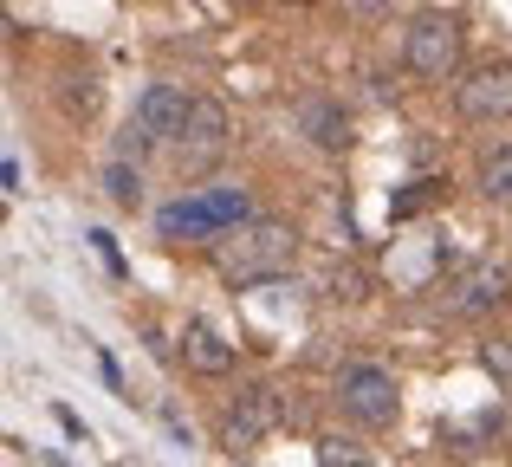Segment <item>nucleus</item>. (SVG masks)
Listing matches in <instances>:
<instances>
[{
  "label": "nucleus",
  "instance_id": "f257e3e1",
  "mask_svg": "<svg viewBox=\"0 0 512 467\" xmlns=\"http://www.w3.org/2000/svg\"><path fill=\"white\" fill-rule=\"evenodd\" d=\"M292 253H299V234L286 228V221H240L234 234L214 240V273L227 279V286H260V279L286 273Z\"/></svg>",
  "mask_w": 512,
  "mask_h": 467
},
{
  "label": "nucleus",
  "instance_id": "f03ea898",
  "mask_svg": "<svg viewBox=\"0 0 512 467\" xmlns=\"http://www.w3.org/2000/svg\"><path fill=\"white\" fill-rule=\"evenodd\" d=\"M240 221H253V195L240 182H221V189H195L182 202L156 208V234L163 240H221L234 234Z\"/></svg>",
  "mask_w": 512,
  "mask_h": 467
},
{
  "label": "nucleus",
  "instance_id": "7ed1b4c3",
  "mask_svg": "<svg viewBox=\"0 0 512 467\" xmlns=\"http://www.w3.org/2000/svg\"><path fill=\"white\" fill-rule=\"evenodd\" d=\"M402 65H409L415 78H428V85H441V78H454V65H461V20L454 13H415L409 33H402Z\"/></svg>",
  "mask_w": 512,
  "mask_h": 467
},
{
  "label": "nucleus",
  "instance_id": "20e7f679",
  "mask_svg": "<svg viewBox=\"0 0 512 467\" xmlns=\"http://www.w3.org/2000/svg\"><path fill=\"white\" fill-rule=\"evenodd\" d=\"M338 409H344L350 422H363V429H389V422H396V409H402L396 377H389L383 364H350V370H338Z\"/></svg>",
  "mask_w": 512,
  "mask_h": 467
},
{
  "label": "nucleus",
  "instance_id": "39448f33",
  "mask_svg": "<svg viewBox=\"0 0 512 467\" xmlns=\"http://www.w3.org/2000/svg\"><path fill=\"white\" fill-rule=\"evenodd\" d=\"M221 150H227V104L195 98V117H188L182 143H175V169H182V176H208V169L221 163Z\"/></svg>",
  "mask_w": 512,
  "mask_h": 467
},
{
  "label": "nucleus",
  "instance_id": "423d86ee",
  "mask_svg": "<svg viewBox=\"0 0 512 467\" xmlns=\"http://www.w3.org/2000/svg\"><path fill=\"white\" fill-rule=\"evenodd\" d=\"M279 429V396L266 390V383H253V390L234 396V409H227V455H247V448H260L266 435Z\"/></svg>",
  "mask_w": 512,
  "mask_h": 467
},
{
  "label": "nucleus",
  "instance_id": "0eeeda50",
  "mask_svg": "<svg viewBox=\"0 0 512 467\" xmlns=\"http://www.w3.org/2000/svg\"><path fill=\"white\" fill-rule=\"evenodd\" d=\"M188 117H195V98H188L182 85H143V98H137V130L150 143H182V130H188Z\"/></svg>",
  "mask_w": 512,
  "mask_h": 467
},
{
  "label": "nucleus",
  "instance_id": "6e6552de",
  "mask_svg": "<svg viewBox=\"0 0 512 467\" xmlns=\"http://www.w3.org/2000/svg\"><path fill=\"white\" fill-rule=\"evenodd\" d=\"M467 124H506L512 117V65H480L461 91H454Z\"/></svg>",
  "mask_w": 512,
  "mask_h": 467
},
{
  "label": "nucleus",
  "instance_id": "1a4fd4ad",
  "mask_svg": "<svg viewBox=\"0 0 512 467\" xmlns=\"http://www.w3.org/2000/svg\"><path fill=\"white\" fill-rule=\"evenodd\" d=\"M182 364L195 370V377H227V370H234V344L221 338V325L188 318L182 325Z\"/></svg>",
  "mask_w": 512,
  "mask_h": 467
},
{
  "label": "nucleus",
  "instance_id": "9d476101",
  "mask_svg": "<svg viewBox=\"0 0 512 467\" xmlns=\"http://www.w3.org/2000/svg\"><path fill=\"white\" fill-rule=\"evenodd\" d=\"M512 299V279H506V266H493V260H480L474 273L454 286V312H467V318H480V312H500V305Z\"/></svg>",
  "mask_w": 512,
  "mask_h": 467
},
{
  "label": "nucleus",
  "instance_id": "9b49d317",
  "mask_svg": "<svg viewBox=\"0 0 512 467\" xmlns=\"http://www.w3.org/2000/svg\"><path fill=\"white\" fill-rule=\"evenodd\" d=\"M299 124H305V137H312L318 150H344V143H350V111H338L331 98H312L299 111Z\"/></svg>",
  "mask_w": 512,
  "mask_h": 467
},
{
  "label": "nucleus",
  "instance_id": "f8f14e48",
  "mask_svg": "<svg viewBox=\"0 0 512 467\" xmlns=\"http://www.w3.org/2000/svg\"><path fill=\"white\" fill-rule=\"evenodd\" d=\"M480 195L487 202H512V137H500L480 156Z\"/></svg>",
  "mask_w": 512,
  "mask_h": 467
},
{
  "label": "nucleus",
  "instance_id": "ddd939ff",
  "mask_svg": "<svg viewBox=\"0 0 512 467\" xmlns=\"http://www.w3.org/2000/svg\"><path fill=\"white\" fill-rule=\"evenodd\" d=\"M104 195H111L117 208H137L143 202V176H137V163H130V156H117V163L104 169Z\"/></svg>",
  "mask_w": 512,
  "mask_h": 467
},
{
  "label": "nucleus",
  "instance_id": "4468645a",
  "mask_svg": "<svg viewBox=\"0 0 512 467\" xmlns=\"http://www.w3.org/2000/svg\"><path fill=\"white\" fill-rule=\"evenodd\" d=\"M318 467H370V461H363V448L350 435H325L318 442Z\"/></svg>",
  "mask_w": 512,
  "mask_h": 467
},
{
  "label": "nucleus",
  "instance_id": "2eb2a0df",
  "mask_svg": "<svg viewBox=\"0 0 512 467\" xmlns=\"http://www.w3.org/2000/svg\"><path fill=\"white\" fill-rule=\"evenodd\" d=\"M91 104H98V78H65V111L85 117Z\"/></svg>",
  "mask_w": 512,
  "mask_h": 467
},
{
  "label": "nucleus",
  "instance_id": "dca6fc26",
  "mask_svg": "<svg viewBox=\"0 0 512 467\" xmlns=\"http://www.w3.org/2000/svg\"><path fill=\"white\" fill-rule=\"evenodd\" d=\"M357 7H363V13H383V7H389V0H357Z\"/></svg>",
  "mask_w": 512,
  "mask_h": 467
},
{
  "label": "nucleus",
  "instance_id": "f3484780",
  "mask_svg": "<svg viewBox=\"0 0 512 467\" xmlns=\"http://www.w3.org/2000/svg\"><path fill=\"white\" fill-rule=\"evenodd\" d=\"M286 7H305V0H286Z\"/></svg>",
  "mask_w": 512,
  "mask_h": 467
}]
</instances>
